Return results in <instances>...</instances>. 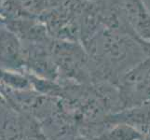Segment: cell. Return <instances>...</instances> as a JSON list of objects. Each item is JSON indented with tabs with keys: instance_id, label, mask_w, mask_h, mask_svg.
Segmentation results:
<instances>
[{
	"instance_id": "cell-5",
	"label": "cell",
	"mask_w": 150,
	"mask_h": 140,
	"mask_svg": "<svg viewBox=\"0 0 150 140\" xmlns=\"http://www.w3.org/2000/svg\"><path fill=\"white\" fill-rule=\"evenodd\" d=\"M0 65L4 69L17 71H23L25 67L23 45L8 28H0Z\"/></svg>"
},
{
	"instance_id": "cell-12",
	"label": "cell",
	"mask_w": 150,
	"mask_h": 140,
	"mask_svg": "<svg viewBox=\"0 0 150 140\" xmlns=\"http://www.w3.org/2000/svg\"><path fill=\"white\" fill-rule=\"evenodd\" d=\"M148 48H149V53H150V45L148 46Z\"/></svg>"
},
{
	"instance_id": "cell-3",
	"label": "cell",
	"mask_w": 150,
	"mask_h": 140,
	"mask_svg": "<svg viewBox=\"0 0 150 140\" xmlns=\"http://www.w3.org/2000/svg\"><path fill=\"white\" fill-rule=\"evenodd\" d=\"M121 110L150 104V56L124 75L117 84Z\"/></svg>"
},
{
	"instance_id": "cell-4",
	"label": "cell",
	"mask_w": 150,
	"mask_h": 140,
	"mask_svg": "<svg viewBox=\"0 0 150 140\" xmlns=\"http://www.w3.org/2000/svg\"><path fill=\"white\" fill-rule=\"evenodd\" d=\"M121 19L142 42L150 45V10L144 0H115Z\"/></svg>"
},
{
	"instance_id": "cell-8",
	"label": "cell",
	"mask_w": 150,
	"mask_h": 140,
	"mask_svg": "<svg viewBox=\"0 0 150 140\" xmlns=\"http://www.w3.org/2000/svg\"><path fill=\"white\" fill-rule=\"evenodd\" d=\"M0 106H2L6 108H9L10 109L9 103L7 99L6 93H5V89L1 83H0Z\"/></svg>"
},
{
	"instance_id": "cell-7",
	"label": "cell",
	"mask_w": 150,
	"mask_h": 140,
	"mask_svg": "<svg viewBox=\"0 0 150 140\" xmlns=\"http://www.w3.org/2000/svg\"><path fill=\"white\" fill-rule=\"evenodd\" d=\"M0 83L6 89L17 92L33 90L32 84L24 71L0 68Z\"/></svg>"
},
{
	"instance_id": "cell-1",
	"label": "cell",
	"mask_w": 150,
	"mask_h": 140,
	"mask_svg": "<svg viewBox=\"0 0 150 140\" xmlns=\"http://www.w3.org/2000/svg\"><path fill=\"white\" fill-rule=\"evenodd\" d=\"M89 54L94 84L107 82L116 85L134 66L150 56L146 44L120 29H98L81 43Z\"/></svg>"
},
{
	"instance_id": "cell-2",
	"label": "cell",
	"mask_w": 150,
	"mask_h": 140,
	"mask_svg": "<svg viewBox=\"0 0 150 140\" xmlns=\"http://www.w3.org/2000/svg\"><path fill=\"white\" fill-rule=\"evenodd\" d=\"M50 53L58 71V82L94 84L91 58L80 42L53 39Z\"/></svg>"
},
{
	"instance_id": "cell-11",
	"label": "cell",
	"mask_w": 150,
	"mask_h": 140,
	"mask_svg": "<svg viewBox=\"0 0 150 140\" xmlns=\"http://www.w3.org/2000/svg\"><path fill=\"white\" fill-rule=\"evenodd\" d=\"M85 1H91V2H97V1H100V0H85Z\"/></svg>"
},
{
	"instance_id": "cell-6",
	"label": "cell",
	"mask_w": 150,
	"mask_h": 140,
	"mask_svg": "<svg viewBox=\"0 0 150 140\" xmlns=\"http://www.w3.org/2000/svg\"><path fill=\"white\" fill-rule=\"evenodd\" d=\"M92 140H144V134L129 124H111Z\"/></svg>"
},
{
	"instance_id": "cell-9",
	"label": "cell",
	"mask_w": 150,
	"mask_h": 140,
	"mask_svg": "<svg viewBox=\"0 0 150 140\" xmlns=\"http://www.w3.org/2000/svg\"><path fill=\"white\" fill-rule=\"evenodd\" d=\"M71 140H91V139H90L89 137H87V136H83V134H76V136H74Z\"/></svg>"
},
{
	"instance_id": "cell-10",
	"label": "cell",
	"mask_w": 150,
	"mask_h": 140,
	"mask_svg": "<svg viewBox=\"0 0 150 140\" xmlns=\"http://www.w3.org/2000/svg\"><path fill=\"white\" fill-rule=\"evenodd\" d=\"M144 140H150V127L148 128V130L144 136Z\"/></svg>"
}]
</instances>
